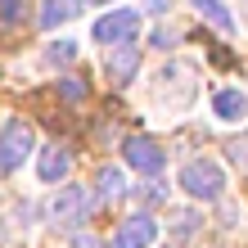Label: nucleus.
<instances>
[{"mask_svg": "<svg viewBox=\"0 0 248 248\" xmlns=\"http://www.w3.org/2000/svg\"><path fill=\"white\" fill-rule=\"evenodd\" d=\"M95 189H99V203H113V199L126 194V181H122L118 167H99L95 171Z\"/></svg>", "mask_w": 248, "mask_h": 248, "instance_id": "11", "label": "nucleus"}, {"mask_svg": "<svg viewBox=\"0 0 248 248\" xmlns=\"http://www.w3.org/2000/svg\"><path fill=\"white\" fill-rule=\"evenodd\" d=\"M194 226H199V217L194 212H171V230L185 239V235H194Z\"/></svg>", "mask_w": 248, "mask_h": 248, "instance_id": "14", "label": "nucleus"}, {"mask_svg": "<svg viewBox=\"0 0 248 248\" xmlns=\"http://www.w3.org/2000/svg\"><path fill=\"white\" fill-rule=\"evenodd\" d=\"M171 41H176V36H171V32H167V27H158V32H154V46H158V50H167V46H171Z\"/></svg>", "mask_w": 248, "mask_h": 248, "instance_id": "18", "label": "nucleus"}, {"mask_svg": "<svg viewBox=\"0 0 248 248\" xmlns=\"http://www.w3.org/2000/svg\"><path fill=\"white\" fill-rule=\"evenodd\" d=\"M46 59L50 63H72L77 59V41H54V46L46 50Z\"/></svg>", "mask_w": 248, "mask_h": 248, "instance_id": "13", "label": "nucleus"}, {"mask_svg": "<svg viewBox=\"0 0 248 248\" xmlns=\"http://www.w3.org/2000/svg\"><path fill=\"white\" fill-rule=\"evenodd\" d=\"M181 189H185L189 199L212 203V199H221V189H226V171L217 167L212 158H194V163L181 167Z\"/></svg>", "mask_w": 248, "mask_h": 248, "instance_id": "1", "label": "nucleus"}, {"mask_svg": "<svg viewBox=\"0 0 248 248\" xmlns=\"http://www.w3.org/2000/svg\"><path fill=\"white\" fill-rule=\"evenodd\" d=\"M144 9H149V14H167L171 0H144Z\"/></svg>", "mask_w": 248, "mask_h": 248, "instance_id": "20", "label": "nucleus"}, {"mask_svg": "<svg viewBox=\"0 0 248 248\" xmlns=\"http://www.w3.org/2000/svg\"><path fill=\"white\" fill-rule=\"evenodd\" d=\"M27 154H32V126L23 118L5 122V131H0V171H18Z\"/></svg>", "mask_w": 248, "mask_h": 248, "instance_id": "2", "label": "nucleus"}, {"mask_svg": "<svg viewBox=\"0 0 248 248\" xmlns=\"http://www.w3.org/2000/svg\"><path fill=\"white\" fill-rule=\"evenodd\" d=\"M86 208H91V194H86L81 185H63L59 194H54V203H50V217L59 226H77Z\"/></svg>", "mask_w": 248, "mask_h": 248, "instance_id": "5", "label": "nucleus"}, {"mask_svg": "<svg viewBox=\"0 0 248 248\" xmlns=\"http://www.w3.org/2000/svg\"><path fill=\"white\" fill-rule=\"evenodd\" d=\"M212 108H217V118H226V122H239L244 113H248V99H244V91H217Z\"/></svg>", "mask_w": 248, "mask_h": 248, "instance_id": "10", "label": "nucleus"}, {"mask_svg": "<svg viewBox=\"0 0 248 248\" xmlns=\"http://www.w3.org/2000/svg\"><path fill=\"white\" fill-rule=\"evenodd\" d=\"M136 32H140V9H118V14L95 18V41L99 46H131Z\"/></svg>", "mask_w": 248, "mask_h": 248, "instance_id": "3", "label": "nucleus"}, {"mask_svg": "<svg viewBox=\"0 0 248 248\" xmlns=\"http://www.w3.org/2000/svg\"><path fill=\"white\" fill-rule=\"evenodd\" d=\"M189 5H194V9L203 14V18H208V23L217 27V32H235V18L226 14V5H221V0H189Z\"/></svg>", "mask_w": 248, "mask_h": 248, "instance_id": "12", "label": "nucleus"}, {"mask_svg": "<svg viewBox=\"0 0 248 248\" xmlns=\"http://www.w3.org/2000/svg\"><path fill=\"white\" fill-rule=\"evenodd\" d=\"M154 235H158L154 217L136 212V217H126V221L118 226V235H113V248H149V244H154Z\"/></svg>", "mask_w": 248, "mask_h": 248, "instance_id": "6", "label": "nucleus"}, {"mask_svg": "<svg viewBox=\"0 0 248 248\" xmlns=\"http://www.w3.org/2000/svg\"><path fill=\"white\" fill-rule=\"evenodd\" d=\"M59 91H63L68 99H86V95H91V91H86V81H81V77H63V81H59Z\"/></svg>", "mask_w": 248, "mask_h": 248, "instance_id": "16", "label": "nucleus"}, {"mask_svg": "<svg viewBox=\"0 0 248 248\" xmlns=\"http://www.w3.org/2000/svg\"><path fill=\"white\" fill-rule=\"evenodd\" d=\"M95 5H108V0H95Z\"/></svg>", "mask_w": 248, "mask_h": 248, "instance_id": "21", "label": "nucleus"}, {"mask_svg": "<svg viewBox=\"0 0 248 248\" xmlns=\"http://www.w3.org/2000/svg\"><path fill=\"white\" fill-rule=\"evenodd\" d=\"M230 158H235V167H244V171H248V136L230 144Z\"/></svg>", "mask_w": 248, "mask_h": 248, "instance_id": "17", "label": "nucleus"}, {"mask_svg": "<svg viewBox=\"0 0 248 248\" xmlns=\"http://www.w3.org/2000/svg\"><path fill=\"white\" fill-rule=\"evenodd\" d=\"M81 14V0H46L41 5V27H59L68 18H77Z\"/></svg>", "mask_w": 248, "mask_h": 248, "instance_id": "9", "label": "nucleus"}, {"mask_svg": "<svg viewBox=\"0 0 248 248\" xmlns=\"http://www.w3.org/2000/svg\"><path fill=\"white\" fill-rule=\"evenodd\" d=\"M136 68H140V50L136 46H118L108 54V81L113 86H126L131 77H136Z\"/></svg>", "mask_w": 248, "mask_h": 248, "instance_id": "8", "label": "nucleus"}, {"mask_svg": "<svg viewBox=\"0 0 248 248\" xmlns=\"http://www.w3.org/2000/svg\"><path fill=\"white\" fill-rule=\"evenodd\" d=\"M18 18H23V0H0V27H9Z\"/></svg>", "mask_w": 248, "mask_h": 248, "instance_id": "15", "label": "nucleus"}, {"mask_svg": "<svg viewBox=\"0 0 248 248\" xmlns=\"http://www.w3.org/2000/svg\"><path fill=\"white\" fill-rule=\"evenodd\" d=\"M36 171H41V181H46V185L63 181L68 171H72V154L63 149V144H46V149H41V158H36Z\"/></svg>", "mask_w": 248, "mask_h": 248, "instance_id": "7", "label": "nucleus"}, {"mask_svg": "<svg viewBox=\"0 0 248 248\" xmlns=\"http://www.w3.org/2000/svg\"><path fill=\"white\" fill-rule=\"evenodd\" d=\"M122 158H126L131 171H144V176H158L163 163H167V154L158 149V140H149V136H126L122 140Z\"/></svg>", "mask_w": 248, "mask_h": 248, "instance_id": "4", "label": "nucleus"}, {"mask_svg": "<svg viewBox=\"0 0 248 248\" xmlns=\"http://www.w3.org/2000/svg\"><path fill=\"white\" fill-rule=\"evenodd\" d=\"M144 203H163V185H144Z\"/></svg>", "mask_w": 248, "mask_h": 248, "instance_id": "19", "label": "nucleus"}]
</instances>
